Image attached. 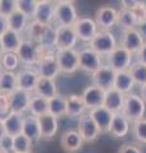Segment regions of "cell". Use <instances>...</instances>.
Masks as SVG:
<instances>
[{"label": "cell", "instance_id": "1", "mask_svg": "<svg viewBox=\"0 0 146 153\" xmlns=\"http://www.w3.org/2000/svg\"><path fill=\"white\" fill-rule=\"evenodd\" d=\"M145 110H146V105L139 94H135V93L125 94L123 106H122L121 112L122 115H125V117L130 123L134 124L136 121L141 120V119H144Z\"/></svg>", "mask_w": 146, "mask_h": 153}, {"label": "cell", "instance_id": "2", "mask_svg": "<svg viewBox=\"0 0 146 153\" xmlns=\"http://www.w3.org/2000/svg\"><path fill=\"white\" fill-rule=\"evenodd\" d=\"M78 18L76 8L73 1L61 0L55 3V21L59 27H73Z\"/></svg>", "mask_w": 146, "mask_h": 153}, {"label": "cell", "instance_id": "3", "mask_svg": "<svg viewBox=\"0 0 146 153\" xmlns=\"http://www.w3.org/2000/svg\"><path fill=\"white\" fill-rule=\"evenodd\" d=\"M93 51H95L98 55H109L111 52L117 47V41L113 33L109 31H98V33L94 36L93 40L89 42Z\"/></svg>", "mask_w": 146, "mask_h": 153}, {"label": "cell", "instance_id": "4", "mask_svg": "<svg viewBox=\"0 0 146 153\" xmlns=\"http://www.w3.org/2000/svg\"><path fill=\"white\" fill-rule=\"evenodd\" d=\"M55 57L59 64L60 73L71 74L79 69V52L76 50H56Z\"/></svg>", "mask_w": 146, "mask_h": 153}, {"label": "cell", "instance_id": "5", "mask_svg": "<svg viewBox=\"0 0 146 153\" xmlns=\"http://www.w3.org/2000/svg\"><path fill=\"white\" fill-rule=\"evenodd\" d=\"M15 54L19 59V63H23L26 65H34L38 63L42 55V49L38 44H36L33 41L23 40Z\"/></svg>", "mask_w": 146, "mask_h": 153}, {"label": "cell", "instance_id": "6", "mask_svg": "<svg viewBox=\"0 0 146 153\" xmlns=\"http://www.w3.org/2000/svg\"><path fill=\"white\" fill-rule=\"evenodd\" d=\"M37 74L40 75V78H46V79H51L55 80L60 74V68L59 64L56 61L55 57V52L54 54H50V52H46L43 54L38 63H37Z\"/></svg>", "mask_w": 146, "mask_h": 153}, {"label": "cell", "instance_id": "7", "mask_svg": "<svg viewBox=\"0 0 146 153\" xmlns=\"http://www.w3.org/2000/svg\"><path fill=\"white\" fill-rule=\"evenodd\" d=\"M131 61H132V54L127 51L125 47L117 46L109 55H108V65L116 71H126L130 69Z\"/></svg>", "mask_w": 146, "mask_h": 153}, {"label": "cell", "instance_id": "8", "mask_svg": "<svg viewBox=\"0 0 146 153\" xmlns=\"http://www.w3.org/2000/svg\"><path fill=\"white\" fill-rule=\"evenodd\" d=\"M73 28L78 40H81L84 42H90L99 31L94 19L89 17H79L74 23Z\"/></svg>", "mask_w": 146, "mask_h": 153}, {"label": "cell", "instance_id": "9", "mask_svg": "<svg viewBox=\"0 0 146 153\" xmlns=\"http://www.w3.org/2000/svg\"><path fill=\"white\" fill-rule=\"evenodd\" d=\"M84 143H92L95 142L99 137V129L95 125V123L92 119L89 114H83L79 117L78 121V130H76Z\"/></svg>", "mask_w": 146, "mask_h": 153}, {"label": "cell", "instance_id": "10", "mask_svg": "<svg viewBox=\"0 0 146 153\" xmlns=\"http://www.w3.org/2000/svg\"><path fill=\"white\" fill-rule=\"evenodd\" d=\"M114 76L116 71L113 70L109 65H102L97 71H94L92 74V80L93 85L99 87L106 92L108 89L113 88V83H114Z\"/></svg>", "mask_w": 146, "mask_h": 153}, {"label": "cell", "instance_id": "11", "mask_svg": "<svg viewBox=\"0 0 146 153\" xmlns=\"http://www.w3.org/2000/svg\"><path fill=\"white\" fill-rule=\"evenodd\" d=\"M102 66V56L92 49H84L79 52V68L87 73H94Z\"/></svg>", "mask_w": 146, "mask_h": 153}, {"label": "cell", "instance_id": "12", "mask_svg": "<svg viewBox=\"0 0 146 153\" xmlns=\"http://www.w3.org/2000/svg\"><path fill=\"white\" fill-rule=\"evenodd\" d=\"M117 17H118V10H116L112 7H101L95 12V18L94 22L101 31H108L112 26L117 23Z\"/></svg>", "mask_w": 146, "mask_h": 153}, {"label": "cell", "instance_id": "13", "mask_svg": "<svg viewBox=\"0 0 146 153\" xmlns=\"http://www.w3.org/2000/svg\"><path fill=\"white\" fill-rule=\"evenodd\" d=\"M8 98H9V108H10V112L23 115L26 111H28L31 93L17 88V89H14L12 93L8 94Z\"/></svg>", "mask_w": 146, "mask_h": 153}, {"label": "cell", "instance_id": "14", "mask_svg": "<svg viewBox=\"0 0 146 153\" xmlns=\"http://www.w3.org/2000/svg\"><path fill=\"white\" fill-rule=\"evenodd\" d=\"M15 75H17V88L18 89H22L31 94L32 92H34L37 82L40 79V75L37 74L36 70L21 69L19 71H17Z\"/></svg>", "mask_w": 146, "mask_h": 153}, {"label": "cell", "instance_id": "15", "mask_svg": "<svg viewBox=\"0 0 146 153\" xmlns=\"http://www.w3.org/2000/svg\"><path fill=\"white\" fill-rule=\"evenodd\" d=\"M33 19L43 26L51 25V22L55 19V3L48 1V0H40V1H37Z\"/></svg>", "mask_w": 146, "mask_h": 153}, {"label": "cell", "instance_id": "16", "mask_svg": "<svg viewBox=\"0 0 146 153\" xmlns=\"http://www.w3.org/2000/svg\"><path fill=\"white\" fill-rule=\"evenodd\" d=\"M78 42V37L73 27H57L56 33V50L74 49Z\"/></svg>", "mask_w": 146, "mask_h": 153}, {"label": "cell", "instance_id": "17", "mask_svg": "<svg viewBox=\"0 0 146 153\" xmlns=\"http://www.w3.org/2000/svg\"><path fill=\"white\" fill-rule=\"evenodd\" d=\"M104 91L101 89L99 87H95V85H89L84 89V92L81 94V100L85 107L89 110L97 108L103 106V102H104Z\"/></svg>", "mask_w": 146, "mask_h": 153}, {"label": "cell", "instance_id": "18", "mask_svg": "<svg viewBox=\"0 0 146 153\" xmlns=\"http://www.w3.org/2000/svg\"><path fill=\"white\" fill-rule=\"evenodd\" d=\"M145 40L144 35L139 30H128L125 31L123 37H122V47H125L127 51H130L131 54H137L139 50L144 46Z\"/></svg>", "mask_w": 146, "mask_h": 153}, {"label": "cell", "instance_id": "19", "mask_svg": "<svg viewBox=\"0 0 146 153\" xmlns=\"http://www.w3.org/2000/svg\"><path fill=\"white\" fill-rule=\"evenodd\" d=\"M89 115L92 116L95 125L99 129V133H109V126H111V121L113 117V112L107 110L104 106H101V107L90 110Z\"/></svg>", "mask_w": 146, "mask_h": 153}, {"label": "cell", "instance_id": "20", "mask_svg": "<svg viewBox=\"0 0 146 153\" xmlns=\"http://www.w3.org/2000/svg\"><path fill=\"white\" fill-rule=\"evenodd\" d=\"M38 124H40V131H41V138L43 139H51L56 135L59 129V119L52 116L50 114H46L43 116L38 117Z\"/></svg>", "mask_w": 146, "mask_h": 153}, {"label": "cell", "instance_id": "21", "mask_svg": "<svg viewBox=\"0 0 146 153\" xmlns=\"http://www.w3.org/2000/svg\"><path fill=\"white\" fill-rule=\"evenodd\" d=\"M142 23V19L139 13L127 10V9H121L118 10V17H117V25L122 27L125 31L135 30L136 26Z\"/></svg>", "mask_w": 146, "mask_h": 153}, {"label": "cell", "instance_id": "22", "mask_svg": "<svg viewBox=\"0 0 146 153\" xmlns=\"http://www.w3.org/2000/svg\"><path fill=\"white\" fill-rule=\"evenodd\" d=\"M128 131H130V121L125 117V115H122V112L113 114L109 133L114 138H123L128 134Z\"/></svg>", "mask_w": 146, "mask_h": 153}, {"label": "cell", "instance_id": "23", "mask_svg": "<svg viewBox=\"0 0 146 153\" xmlns=\"http://www.w3.org/2000/svg\"><path fill=\"white\" fill-rule=\"evenodd\" d=\"M83 139L76 130H67L61 137V147L66 153H76L83 146Z\"/></svg>", "mask_w": 146, "mask_h": 153}, {"label": "cell", "instance_id": "24", "mask_svg": "<svg viewBox=\"0 0 146 153\" xmlns=\"http://www.w3.org/2000/svg\"><path fill=\"white\" fill-rule=\"evenodd\" d=\"M123 100H125V94H122L121 92H118V91L114 89V88L108 89L104 93V102H103V106L113 114L121 112L122 106H123Z\"/></svg>", "mask_w": 146, "mask_h": 153}, {"label": "cell", "instance_id": "25", "mask_svg": "<svg viewBox=\"0 0 146 153\" xmlns=\"http://www.w3.org/2000/svg\"><path fill=\"white\" fill-rule=\"evenodd\" d=\"M66 116L71 119H79L83 114H85V105H84L81 96L70 94L66 96Z\"/></svg>", "mask_w": 146, "mask_h": 153}, {"label": "cell", "instance_id": "26", "mask_svg": "<svg viewBox=\"0 0 146 153\" xmlns=\"http://www.w3.org/2000/svg\"><path fill=\"white\" fill-rule=\"evenodd\" d=\"M22 134L29 139L32 143H36L41 139V131H40V124L38 119L28 115L23 119V128H22Z\"/></svg>", "mask_w": 146, "mask_h": 153}, {"label": "cell", "instance_id": "27", "mask_svg": "<svg viewBox=\"0 0 146 153\" xmlns=\"http://www.w3.org/2000/svg\"><path fill=\"white\" fill-rule=\"evenodd\" d=\"M23 119L24 117H23L22 115L14 114V112H9L7 116L3 119V124H4V129H5L7 135L13 138L22 133Z\"/></svg>", "mask_w": 146, "mask_h": 153}, {"label": "cell", "instance_id": "28", "mask_svg": "<svg viewBox=\"0 0 146 153\" xmlns=\"http://www.w3.org/2000/svg\"><path fill=\"white\" fill-rule=\"evenodd\" d=\"M34 94L40 96L42 98L50 100L57 94V85H56L55 80L46 79V78H40L37 85L34 88Z\"/></svg>", "mask_w": 146, "mask_h": 153}, {"label": "cell", "instance_id": "29", "mask_svg": "<svg viewBox=\"0 0 146 153\" xmlns=\"http://www.w3.org/2000/svg\"><path fill=\"white\" fill-rule=\"evenodd\" d=\"M134 85H135L134 79L128 70L116 73L114 83H113V88L114 89H117L122 94H127V93H131V89L134 88Z\"/></svg>", "mask_w": 146, "mask_h": 153}, {"label": "cell", "instance_id": "30", "mask_svg": "<svg viewBox=\"0 0 146 153\" xmlns=\"http://www.w3.org/2000/svg\"><path fill=\"white\" fill-rule=\"evenodd\" d=\"M28 111H29V115H32V116H34L37 119L48 114V100L42 98L37 94H31Z\"/></svg>", "mask_w": 146, "mask_h": 153}, {"label": "cell", "instance_id": "31", "mask_svg": "<svg viewBox=\"0 0 146 153\" xmlns=\"http://www.w3.org/2000/svg\"><path fill=\"white\" fill-rule=\"evenodd\" d=\"M0 41H1V46H3V51L4 52H17V50L19 49L22 36L19 33L8 30L4 35L0 37Z\"/></svg>", "mask_w": 146, "mask_h": 153}, {"label": "cell", "instance_id": "32", "mask_svg": "<svg viewBox=\"0 0 146 153\" xmlns=\"http://www.w3.org/2000/svg\"><path fill=\"white\" fill-rule=\"evenodd\" d=\"M7 19H8V30L14 31V32L19 33V35L26 31L28 23H29V19L19 10L13 12L10 16L7 17Z\"/></svg>", "mask_w": 146, "mask_h": 153}, {"label": "cell", "instance_id": "33", "mask_svg": "<svg viewBox=\"0 0 146 153\" xmlns=\"http://www.w3.org/2000/svg\"><path fill=\"white\" fill-rule=\"evenodd\" d=\"M17 89V75L14 71H0V93L9 94Z\"/></svg>", "mask_w": 146, "mask_h": 153}, {"label": "cell", "instance_id": "34", "mask_svg": "<svg viewBox=\"0 0 146 153\" xmlns=\"http://www.w3.org/2000/svg\"><path fill=\"white\" fill-rule=\"evenodd\" d=\"M48 114L57 119L66 115V98L59 93L55 97L50 98L48 100Z\"/></svg>", "mask_w": 146, "mask_h": 153}, {"label": "cell", "instance_id": "35", "mask_svg": "<svg viewBox=\"0 0 146 153\" xmlns=\"http://www.w3.org/2000/svg\"><path fill=\"white\" fill-rule=\"evenodd\" d=\"M56 33H57V28L52 27V25H48L45 27L43 35H42V38L40 41V46L45 50H48L51 47L56 46Z\"/></svg>", "mask_w": 146, "mask_h": 153}, {"label": "cell", "instance_id": "36", "mask_svg": "<svg viewBox=\"0 0 146 153\" xmlns=\"http://www.w3.org/2000/svg\"><path fill=\"white\" fill-rule=\"evenodd\" d=\"M128 71L131 76H132L135 84H139L141 87L146 84V65L145 64H141L139 61H136V63H134L130 66Z\"/></svg>", "mask_w": 146, "mask_h": 153}, {"label": "cell", "instance_id": "37", "mask_svg": "<svg viewBox=\"0 0 146 153\" xmlns=\"http://www.w3.org/2000/svg\"><path fill=\"white\" fill-rule=\"evenodd\" d=\"M45 27L43 25H41L37 21H31L28 23V26L26 28V32H27V36H28V40L29 41H33L36 44H40L42 35H43V31H45Z\"/></svg>", "mask_w": 146, "mask_h": 153}, {"label": "cell", "instance_id": "38", "mask_svg": "<svg viewBox=\"0 0 146 153\" xmlns=\"http://www.w3.org/2000/svg\"><path fill=\"white\" fill-rule=\"evenodd\" d=\"M0 64H1L3 70L14 71L19 66V59L15 52H3L0 56Z\"/></svg>", "mask_w": 146, "mask_h": 153}, {"label": "cell", "instance_id": "39", "mask_svg": "<svg viewBox=\"0 0 146 153\" xmlns=\"http://www.w3.org/2000/svg\"><path fill=\"white\" fill-rule=\"evenodd\" d=\"M32 142L28 139L24 134H18L13 137V151L15 153H27L31 152Z\"/></svg>", "mask_w": 146, "mask_h": 153}, {"label": "cell", "instance_id": "40", "mask_svg": "<svg viewBox=\"0 0 146 153\" xmlns=\"http://www.w3.org/2000/svg\"><path fill=\"white\" fill-rule=\"evenodd\" d=\"M17 3V10L23 13L28 19H33L37 1L36 0H15Z\"/></svg>", "mask_w": 146, "mask_h": 153}, {"label": "cell", "instance_id": "41", "mask_svg": "<svg viewBox=\"0 0 146 153\" xmlns=\"http://www.w3.org/2000/svg\"><path fill=\"white\" fill-rule=\"evenodd\" d=\"M132 133L135 139L141 144H146V119L134 123L132 125Z\"/></svg>", "mask_w": 146, "mask_h": 153}, {"label": "cell", "instance_id": "42", "mask_svg": "<svg viewBox=\"0 0 146 153\" xmlns=\"http://www.w3.org/2000/svg\"><path fill=\"white\" fill-rule=\"evenodd\" d=\"M15 10H17L15 0H0V14L1 16L8 17Z\"/></svg>", "mask_w": 146, "mask_h": 153}, {"label": "cell", "instance_id": "43", "mask_svg": "<svg viewBox=\"0 0 146 153\" xmlns=\"http://www.w3.org/2000/svg\"><path fill=\"white\" fill-rule=\"evenodd\" d=\"M9 112H10V108H9L8 94L0 93V119H4Z\"/></svg>", "mask_w": 146, "mask_h": 153}, {"label": "cell", "instance_id": "44", "mask_svg": "<svg viewBox=\"0 0 146 153\" xmlns=\"http://www.w3.org/2000/svg\"><path fill=\"white\" fill-rule=\"evenodd\" d=\"M118 153H142V152H141V149L137 146L126 143V144L121 146V148L118 149Z\"/></svg>", "mask_w": 146, "mask_h": 153}, {"label": "cell", "instance_id": "45", "mask_svg": "<svg viewBox=\"0 0 146 153\" xmlns=\"http://www.w3.org/2000/svg\"><path fill=\"white\" fill-rule=\"evenodd\" d=\"M0 149L3 151H12L13 149V138L5 135L3 138V140L0 142Z\"/></svg>", "mask_w": 146, "mask_h": 153}, {"label": "cell", "instance_id": "46", "mask_svg": "<svg viewBox=\"0 0 146 153\" xmlns=\"http://www.w3.org/2000/svg\"><path fill=\"white\" fill-rule=\"evenodd\" d=\"M137 61L146 65V44H144V46L137 52Z\"/></svg>", "mask_w": 146, "mask_h": 153}, {"label": "cell", "instance_id": "47", "mask_svg": "<svg viewBox=\"0 0 146 153\" xmlns=\"http://www.w3.org/2000/svg\"><path fill=\"white\" fill-rule=\"evenodd\" d=\"M8 31V19L0 14V37Z\"/></svg>", "mask_w": 146, "mask_h": 153}, {"label": "cell", "instance_id": "48", "mask_svg": "<svg viewBox=\"0 0 146 153\" xmlns=\"http://www.w3.org/2000/svg\"><path fill=\"white\" fill-rule=\"evenodd\" d=\"M7 135L5 129H4V124H3V119H0V142L3 140V138Z\"/></svg>", "mask_w": 146, "mask_h": 153}, {"label": "cell", "instance_id": "49", "mask_svg": "<svg viewBox=\"0 0 146 153\" xmlns=\"http://www.w3.org/2000/svg\"><path fill=\"white\" fill-rule=\"evenodd\" d=\"M140 97L142 98V100H144V102L146 103V84L141 87V96H140Z\"/></svg>", "mask_w": 146, "mask_h": 153}, {"label": "cell", "instance_id": "50", "mask_svg": "<svg viewBox=\"0 0 146 153\" xmlns=\"http://www.w3.org/2000/svg\"><path fill=\"white\" fill-rule=\"evenodd\" d=\"M142 22L146 23V5L144 8V12H142Z\"/></svg>", "mask_w": 146, "mask_h": 153}, {"label": "cell", "instance_id": "51", "mask_svg": "<svg viewBox=\"0 0 146 153\" xmlns=\"http://www.w3.org/2000/svg\"><path fill=\"white\" fill-rule=\"evenodd\" d=\"M0 153H15V152H14L13 149L12 151H3V149H0Z\"/></svg>", "mask_w": 146, "mask_h": 153}, {"label": "cell", "instance_id": "52", "mask_svg": "<svg viewBox=\"0 0 146 153\" xmlns=\"http://www.w3.org/2000/svg\"><path fill=\"white\" fill-rule=\"evenodd\" d=\"M3 46H1V41H0V56H1V54H3Z\"/></svg>", "mask_w": 146, "mask_h": 153}, {"label": "cell", "instance_id": "53", "mask_svg": "<svg viewBox=\"0 0 146 153\" xmlns=\"http://www.w3.org/2000/svg\"><path fill=\"white\" fill-rule=\"evenodd\" d=\"M0 71H1V64H0Z\"/></svg>", "mask_w": 146, "mask_h": 153}, {"label": "cell", "instance_id": "54", "mask_svg": "<svg viewBox=\"0 0 146 153\" xmlns=\"http://www.w3.org/2000/svg\"><path fill=\"white\" fill-rule=\"evenodd\" d=\"M27 153H32V152H27Z\"/></svg>", "mask_w": 146, "mask_h": 153}]
</instances>
